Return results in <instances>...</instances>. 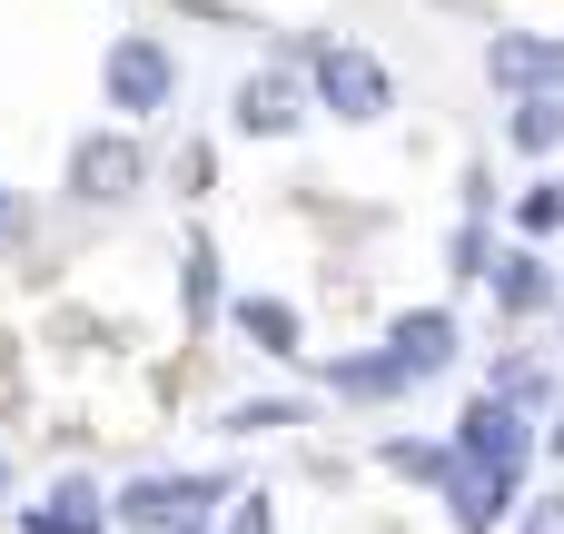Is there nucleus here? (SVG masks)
<instances>
[{
    "label": "nucleus",
    "instance_id": "14",
    "mask_svg": "<svg viewBox=\"0 0 564 534\" xmlns=\"http://www.w3.org/2000/svg\"><path fill=\"white\" fill-rule=\"evenodd\" d=\"M506 149L555 159V149H564V89H525V99L506 109Z\"/></svg>",
    "mask_w": 564,
    "mask_h": 534
},
{
    "label": "nucleus",
    "instance_id": "5",
    "mask_svg": "<svg viewBox=\"0 0 564 534\" xmlns=\"http://www.w3.org/2000/svg\"><path fill=\"white\" fill-rule=\"evenodd\" d=\"M446 446H456V466H486V476H525V466H535V416H525V406H506L496 386H476Z\"/></svg>",
    "mask_w": 564,
    "mask_h": 534
},
{
    "label": "nucleus",
    "instance_id": "18",
    "mask_svg": "<svg viewBox=\"0 0 564 534\" xmlns=\"http://www.w3.org/2000/svg\"><path fill=\"white\" fill-rule=\"evenodd\" d=\"M516 238H535V248L564 238V178H525L516 188Z\"/></svg>",
    "mask_w": 564,
    "mask_h": 534
},
{
    "label": "nucleus",
    "instance_id": "9",
    "mask_svg": "<svg viewBox=\"0 0 564 534\" xmlns=\"http://www.w3.org/2000/svg\"><path fill=\"white\" fill-rule=\"evenodd\" d=\"M476 287H496V317H545V307H555V268H545V248H535V238L496 248Z\"/></svg>",
    "mask_w": 564,
    "mask_h": 534
},
{
    "label": "nucleus",
    "instance_id": "10",
    "mask_svg": "<svg viewBox=\"0 0 564 534\" xmlns=\"http://www.w3.org/2000/svg\"><path fill=\"white\" fill-rule=\"evenodd\" d=\"M446 515H456V534H496L506 515H516V495H525V476H486V466H446Z\"/></svg>",
    "mask_w": 564,
    "mask_h": 534
},
{
    "label": "nucleus",
    "instance_id": "21",
    "mask_svg": "<svg viewBox=\"0 0 564 534\" xmlns=\"http://www.w3.org/2000/svg\"><path fill=\"white\" fill-rule=\"evenodd\" d=\"M516 534H564V495H516Z\"/></svg>",
    "mask_w": 564,
    "mask_h": 534
},
{
    "label": "nucleus",
    "instance_id": "3",
    "mask_svg": "<svg viewBox=\"0 0 564 534\" xmlns=\"http://www.w3.org/2000/svg\"><path fill=\"white\" fill-rule=\"evenodd\" d=\"M99 99L139 129V119H169L178 109V50L159 40V30H119L109 40V59H99Z\"/></svg>",
    "mask_w": 564,
    "mask_h": 534
},
{
    "label": "nucleus",
    "instance_id": "20",
    "mask_svg": "<svg viewBox=\"0 0 564 534\" xmlns=\"http://www.w3.org/2000/svg\"><path fill=\"white\" fill-rule=\"evenodd\" d=\"M486 258H496V228H486V218H456V238H446V268L476 287V277H486Z\"/></svg>",
    "mask_w": 564,
    "mask_h": 534
},
{
    "label": "nucleus",
    "instance_id": "1",
    "mask_svg": "<svg viewBox=\"0 0 564 534\" xmlns=\"http://www.w3.org/2000/svg\"><path fill=\"white\" fill-rule=\"evenodd\" d=\"M297 79H307V109H337V119H387L397 109V79H387V59L367 50V40H307L297 50Z\"/></svg>",
    "mask_w": 564,
    "mask_h": 534
},
{
    "label": "nucleus",
    "instance_id": "2",
    "mask_svg": "<svg viewBox=\"0 0 564 534\" xmlns=\"http://www.w3.org/2000/svg\"><path fill=\"white\" fill-rule=\"evenodd\" d=\"M228 495V476L218 466H159V476H129L119 495H109V525L129 534H178V525H208V505Z\"/></svg>",
    "mask_w": 564,
    "mask_h": 534
},
{
    "label": "nucleus",
    "instance_id": "24",
    "mask_svg": "<svg viewBox=\"0 0 564 534\" xmlns=\"http://www.w3.org/2000/svg\"><path fill=\"white\" fill-rule=\"evenodd\" d=\"M20 228H30V218H20V198L0 188V238H20Z\"/></svg>",
    "mask_w": 564,
    "mask_h": 534
},
{
    "label": "nucleus",
    "instance_id": "26",
    "mask_svg": "<svg viewBox=\"0 0 564 534\" xmlns=\"http://www.w3.org/2000/svg\"><path fill=\"white\" fill-rule=\"evenodd\" d=\"M0 495H10V456H0Z\"/></svg>",
    "mask_w": 564,
    "mask_h": 534
},
{
    "label": "nucleus",
    "instance_id": "11",
    "mask_svg": "<svg viewBox=\"0 0 564 534\" xmlns=\"http://www.w3.org/2000/svg\"><path fill=\"white\" fill-rule=\"evenodd\" d=\"M20 534H109V495H99V476H59L50 505H20Z\"/></svg>",
    "mask_w": 564,
    "mask_h": 534
},
{
    "label": "nucleus",
    "instance_id": "12",
    "mask_svg": "<svg viewBox=\"0 0 564 534\" xmlns=\"http://www.w3.org/2000/svg\"><path fill=\"white\" fill-rule=\"evenodd\" d=\"M218 317H228L258 357H297V347H307V327H297L288 297H258V287H248V297H218Z\"/></svg>",
    "mask_w": 564,
    "mask_h": 534
},
{
    "label": "nucleus",
    "instance_id": "19",
    "mask_svg": "<svg viewBox=\"0 0 564 534\" xmlns=\"http://www.w3.org/2000/svg\"><path fill=\"white\" fill-rule=\"evenodd\" d=\"M486 386H496V396H506V406H525V416H545V406H555V377H545V367H535V357H506V367H496V377H486Z\"/></svg>",
    "mask_w": 564,
    "mask_h": 534
},
{
    "label": "nucleus",
    "instance_id": "27",
    "mask_svg": "<svg viewBox=\"0 0 564 534\" xmlns=\"http://www.w3.org/2000/svg\"><path fill=\"white\" fill-rule=\"evenodd\" d=\"M178 534H208V525H178Z\"/></svg>",
    "mask_w": 564,
    "mask_h": 534
},
{
    "label": "nucleus",
    "instance_id": "6",
    "mask_svg": "<svg viewBox=\"0 0 564 534\" xmlns=\"http://www.w3.org/2000/svg\"><path fill=\"white\" fill-rule=\"evenodd\" d=\"M228 129H238V139H297V129H307V79L278 69V59L248 69V79L228 89Z\"/></svg>",
    "mask_w": 564,
    "mask_h": 534
},
{
    "label": "nucleus",
    "instance_id": "13",
    "mask_svg": "<svg viewBox=\"0 0 564 534\" xmlns=\"http://www.w3.org/2000/svg\"><path fill=\"white\" fill-rule=\"evenodd\" d=\"M327 396H337V406H397L406 377L387 367V347H367V357H327Z\"/></svg>",
    "mask_w": 564,
    "mask_h": 534
},
{
    "label": "nucleus",
    "instance_id": "16",
    "mask_svg": "<svg viewBox=\"0 0 564 534\" xmlns=\"http://www.w3.org/2000/svg\"><path fill=\"white\" fill-rule=\"evenodd\" d=\"M377 466H387V476H406V486H446L456 446H446V436H387V446H377Z\"/></svg>",
    "mask_w": 564,
    "mask_h": 534
},
{
    "label": "nucleus",
    "instance_id": "4",
    "mask_svg": "<svg viewBox=\"0 0 564 534\" xmlns=\"http://www.w3.org/2000/svg\"><path fill=\"white\" fill-rule=\"evenodd\" d=\"M59 188H69L79 208H129V198L149 188V149H139L129 129H79V139H69Z\"/></svg>",
    "mask_w": 564,
    "mask_h": 534
},
{
    "label": "nucleus",
    "instance_id": "15",
    "mask_svg": "<svg viewBox=\"0 0 564 534\" xmlns=\"http://www.w3.org/2000/svg\"><path fill=\"white\" fill-rule=\"evenodd\" d=\"M178 297H188V327H218V238L208 228H188V248H178Z\"/></svg>",
    "mask_w": 564,
    "mask_h": 534
},
{
    "label": "nucleus",
    "instance_id": "22",
    "mask_svg": "<svg viewBox=\"0 0 564 534\" xmlns=\"http://www.w3.org/2000/svg\"><path fill=\"white\" fill-rule=\"evenodd\" d=\"M228 505V534H278V505L268 495H218Z\"/></svg>",
    "mask_w": 564,
    "mask_h": 534
},
{
    "label": "nucleus",
    "instance_id": "23",
    "mask_svg": "<svg viewBox=\"0 0 564 534\" xmlns=\"http://www.w3.org/2000/svg\"><path fill=\"white\" fill-rule=\"evenodd\" d=\"M535 456H555V466H564V406H555V426H535Z\"/></svg>",
    "mask_w": 564,
    "mask_h": 534
},
{
    "label": "nucleus",
    "instance_id": "7",
    "mask_svg": "<svg viewBox=\"0 0 564 534\" xmlns=\"http://www.w3.org/2000/svg\"><path fill=\"white\" fill-rule=\"evenodd\" d=\"M456 357H466V327H456V307H406V317H387V367H397L406 386H436Z\"/></svg>",
    "mask_w": 564,
    "mask_h": 534
},
{
    "label": "nucleus",
    "instance_id": "8",
    "mask_svg": "<svg viewBox=\"0 0 564 534\" xmlns=\"http://www.w3.org/2000/svg\"><path fill=\"white\" fill-rule=\"evenodd\" d=\"M486 79H496L506 99L564 89V30H496V40H486Z\"/></svg>",
    "mask_w": 564,
    "mask_h": 534
},
{
    "label": "nucleus",
    "instance_id": "25",
    "mask_svg": "<svg viewBox=\"0 0 564 534\" xmlns=\"http://www.w3.org/2000/svg\"><path fill=\"white\" fill-rule=\"evenodd\" d=\"M555 327H564V277H555Z\"/></svg>",
    "mask_w": 564,
    "mask_h": 534
},
{
    "label": "nucleus",
    "instance_id": "17",
    "mask_svg": "<svg viewBox=\"0 0 564 534\" xmlns=\"http://www.w3.org/2000/svg\"><path fill=\"white\" fill-rule=\"evenodd\" d=\"M288 426H307V396H238L218 416V436H288Z\"/></svg>",
    "mask_w": 564,
    "mask_h": 534
}]
</instances>
